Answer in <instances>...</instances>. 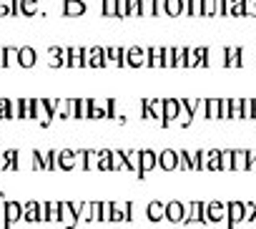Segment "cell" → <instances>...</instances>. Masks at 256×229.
Returning a JSON list of instances; mask_svg holds the SVG:
<instances>
[{
  "label": "cell",
  "instance_id": "cell-20",
  "mask_svg": "<svg viewBox=\"0 0 256 229\" xmlns=\"http://www.w3.org/2000/svg\"><path fill=\"white\" fill-rule=\"evenodd\" d=\"M164 13L178 18L181 13H186V0H164Z\"/></svg>",
  "mask_w": 256,
  "mask_h": 229
},
{
  "label": "cell",
  "instance_id": "cell-46",
  "mask_svg": "<svg viewBox=\"0 0 256 229\" xmlns=\"http://www.w3.org/2000/svg\"><path fill=\"white\" fill-rule=\"evenodd\" d=\"M244 16L256 18V0H246V6H244Z\"/></svg>",
  "mask_w": 256,
  "mask_h": 229
},
{
  "label": "cell",
  "instance_id": "cell-23",
  "mask_svg": "<svg viewBox=\"0 0 256 229\" xmlns=\"http://www.w3.org/2000/svg\"><path fill=\"white\" fill-rule=\"evenodd\" d=\"M123 159H126V169L138 174V149H123Z\"/></svg>",
  "mask_w": 256,
  "mask_h": 229
},
{
  "label": "cell",
  "instance_id": "cell-22",
  "mask_svg": "<svg viewBox=\"0 0 256 229\" xmlns=\"http://www.w3.org/2000/svg\"><path fill=\"white\" fill-rule=\"evenodd\" d=\"M46 221L48 224L60 221V201H46Z\"/></svg>",
  "mask_w": 256,
  "mask_h": 229
},
{
  "label": "cell",
  "instance_id": "cell-9",
  "mask_svg": "<svg viewBox=\"0 0 256 229\" xmlns=\"http://www.w3.org/2000/svg\"><path fill=\"white\" fill-rule=\"evenodd\" d=\"M38 63V51L33 46H20L18 48V66L20 68H33Z\"/></svg>",
  "mask_w": 256,
  "mask_h": 229
},
{
  "label": "cell",
  "instance_id": "cell-7",
  "mask_svg": "<svg viewBox=\"0 0 256 229\" xmlns=\"http://www.w3.org/2000/svg\"><path fill=\"white\" fill-rule=\"evenodd\" d=\"M126 66H131V68H141V66H146V48H141V46L126 48Z\"/></svg>",
  "mask_w": 256,
  "mask_h": 229
},
{
  "label": "cell",
  "instance_id": "cell-35",
  "mask_svg": "<svg viewBox=\"0 0 256 229\" xmlns=\"http://www.w3.org/2000/svg\"><path fill=\"white\" fill-rule=\"evenodd\" d=\"M231 159H234V149H221V154H218L221 171H228V169H231Z\"/></svg>",
  "mask_w": 256,
  "mask_h": 229
},
{
  "label": "cell",
  "instance_id": "cell-43",
  "mask_svg": "<svg viewBox=\"0 0 256 229\" xmlns=\"http://www.w3.org/2000/svg\"><path fill=\"white\" fill-rule=\"evenodd\" d=\"M164 66L174 68V48H164Z\"/></svg>",
  "mask_w": 256,
  "mask_h": 229
},
{
  "label": "cell",
  "instance_id": "cell-41",
  "mask_svg": "<svg viewBox=\"0 0 256 229\" xmlns=\"http://www.w3.org/2000/svg\"><path fill=\"white\" fill-rule=\"evenodd\" d=\"M231 119H241V98H231Z\"/></svg>",
  "mask_w": 256,
  "mask_h": 229
},
{
  "label": "cell",
  "instance_id": "cell-19",
  "mask_svg": "<svg viewBox=\"0 0 256 229\" xmlns=\"http://www.w3.org/2000/svg\"><path fill=\"white\" fill-rule=\"evenodd\" d=\"M86 0H70V3H63V16L66 18H76V16H83L86 13Z\"/></svg>",
  "mask_w": 256,
  "mask_h": 229
},
{
  "label": "cell",
  "instance_id": "cell-15",
  "mask_svg": "<svg viewBox=\"0 0 256 229\" xmlns=\"http://www.w3.org/2000/svg\"><path fill=\"white\" fill-rule=\"evenodd\" d=\"M0 66H3V68L18 66V46H6V48H0Z\"/></svg>",
  "mask_w": 256,
  "mask_h": 229
},
{
  "label": "cell",
  "instance_id": "cell-36",
  "mask_svg": "<svg viewBox=\"0 0 256 229\" xmlns=\"http://www.w3.org/2000/svg\"><path fill=\"white\" fill-rule=\"evenodd\" d=\"M218 119H231V98H221V103H218Z\"/></svg>",
  "mask_w": 256,
  "mask_h": 229
},
{
  "label": "cell",
  "instance_id": "cell-5",
  "mask_svg": "<svg viewBox=\"0 0 256 229\" xmlns=\"http://www.w3.org/2000/svg\"><path fill=\"white\" fill-rule=\"evenodd\" d=\"M156 166H161L164 171L178 169V154H176V149H164L161 154H156Z\"/></svg>",
  "mask_w": 256,
  "mask_h": 229
},
{
  "label": "cell",
  "instance_id": "cell-18",
  "mask_svg": "<svg viewBox=\"0 0 256 229\" xmlns=\"http://www.w3.org/2000/svg\"><path fill=\"white\" fill-rule=\"evenodd\" d=\"M58 169H63V171L76 169V151L73 149H60L58 151Z\"/></svg>",
  "mask_w": 256,
  "mask_h": 229
},
{
  "label": "cell",
  "instance_id": "cell-28",
  "mask_svg": "<svg viewBox=\"0 0 256 229\" xmlns=\"http://www.w3.org/2000/svg\"><path fill=\"white\" fill-rule=\"evenodd\" d=\"M98 171H110V149H98Z\"/></svg>",
  "mask_w": 256,
  "mask_h": 229
},
{
  "label": "cell",
  "instance_id": "cell-48",
  "mask_svg": "<svg viewBox=\"0 0 256 229\" xmlns=\"http://www.w3.org/2000/svg\"><path fill=\"white\" fill-rule=\"evenodd\" d=\"M3 206H6V194L0 191V214H3Z\"/></svg>",
  "mask_w": 256,
  "mask_h": 229
},
{
  "label": "cell",
  "instance_id": "cell-17",
  "mask_svg": "<svg viewBox=\"0 0 256 229\" xmlns=\"http://www.w3.org/2000/svg\"><path fill=\"white\" fill-rule=\"evenodd\" d=\"M60 221L66 224V229H76L78 216H76V211H73L70 201H60Z\"/></svg>",
  "mask_w": 256,
  "mask_h": 229
},
{
  "label": "cell",
  "instance_id": "cell-30",
  "mask_svg": "<svg viewBox=\"0 0 256 229\" xmlns=\"http://www.w3.org/2000/svg\"><path fill=\"white\" fill-rule=\"evenodd\" d=\"M246 0H226V13L228 16H244Z\"/></svg>",
  "mask_w": 256,
  "mask_h": 229
},
{
  "label": "cell",
  "instance_id": "cell-27",
  "mask_svg": "<svg viewBox=\"0 0 256 229\" xmlns=\"http://www.w3.org/2000/svg\"><path fill=\"white\" fill-rule=\"evenodd\" d=\"M18 11L23 16H36L38 13V0H18Z\"/></svg>",
  "mask_w": 256,
  "mask_h": 229
},
{
  "label": "cell",
  "instance_id": "cell-40",
  "mask_svg": "<svg viewBox=\"0 0 256 229\" xmlns=\"http://www.w3.org/2000/svg\"><path fill=\"white\" fill-rule=\"evenodd\" d=\"M116 18H128V0H116Z\"/></svg>",
  "mask_w": 256,
  "mask_h": 229
},
{
  "label": "cell",
  "instance_id": "cell-49",
  "mask_svg": "<svg viewBox=\"0 0 256 229\" xmlns=\"http://www.w3.org/2000/svg\"><path fill=\"white\" fill-rule=\"evenodd\" d=\"M3 166H6V159H3V154H0V171H3Z\"/></svg>",
  "mask_w": 256,
  "mask_h": 229
},
{
  "label": "cell",
  "instance_id": "cell-42",
  "mask_svg": "<svg viewBox=\"0 0 256 229\" xmlns=\"http://www.w3.org/2000/svg\"><path fill=\"white\" fill-rule=\"evenodd\" d=\"M100 221H110V201H100Z\"/></svg>",
  "mask_w": 256,
  "mask_h": 229
},
{
  "label": "cell",
  "instance_id": "cell-45",
  "mask_svg": "<svg viewBox=\"0 0 256 229\" xmlns=\"http://www.w3.org/2000/svg\"><path fill=\"white\" fill-rule=\"evenodd\" d=\"M204 16H216V3H214V0H204Z\"/></svg>",
  "mask_w": 256,
  "mask_h": 229
},
{
  "label": "cell",
  "instance_id": "cell-21",
  "mask_svg": "<svg viewBox=\"0 0 256 229\" xmlns=\"http://www.w3.org/2000/svg\"><path fill=\"white\" fill-rule=\"evenodd\" d=\"M246 164H248V156H246V149H234V159H231V169H236V171H246Z\"/></svg>",
  "mask_w": 256,
  "mask_h": 229
},
{
  "label": "cell",
  "instance_id": "cell-1",
  "mask_svg": "<svg viewBox=\"0 0 256 229\" xmlns=\"http://www.w3.org/2000/svg\"><path fill=\"white\" fill-rule=\"evenodd\" d=\"M20 219H23V201H18V199L6 201V206H3V229H13Z\"/></svg>",
  "mask_w": 256,
  "mask_h": 229
},
{
  "label": "cell",
  "instance_id": "cell-37",
  "mask_svg": "<svg viewBox=\"0 0 256 229\" xmlns=\"http://www.w3.org/2000/svg\"><path fill=\"white\" fill-rule=\"evenodd\" d=\"M254 111V98H241V119H251Z\"/></svg>",
  "mask_w": 256,
  "mask_h": 229
},
{
  "label": "cell",
  "instance_id": "cell-11",
  "mask_svg": "<svg viewBox=\"0 0 256 229\" xmlns=\"http://www.w3.org/2000/svg\"><path fill=\"white\" fill-rule=\"evenodd\" d=\"M86 66H90V68H103V66H106V51H103L100 46L86 48Z\"/></svg>",
  "mask_w": 256,
  "mask_h": 229
},
{
  "label": "cell",
  "instance_id": "cell-16",
  "mask_svg": "<svg viewBox=\"0 0 256 229\" xmlns=\"http://www.w3.org/2000/svg\"><path fill=\"white\" fill-rule=\"evenodd\" d=\"M146 66H151V68H164V48H161V46L146 48Z\"/></svg>",
  "mask_w": 256,
  "mask_h": 229
},
{
  "label": "cell",
  "instance_id": "cell-2",
  "mask_svg": "<svg viewBox=\"0 0 256 229\" xmlns=\"http://www.w3.org/2000/svg\"><path fill=\"white\" fill-rule=\"evenodd\" d=\"M198 221L206 224V201H188L184 224H198Z\"/></svg>",
  "mask_w": 256,
  "mask_h": 229
},
{
  "label": "cell",
  "instance_id": "cell-50",
  "mask_svg": "<svg viewBox=\"0 0 256 229\" xmlns=\"http://www.w3.org/2000/svg\"><path fill=\"white\" fill-rule=\"evenodd\" d=\"M63 3H70V0H63Z\"/></svg>",
  "mask_w": 256,
  "mask_h": 229
},
{
  "label": "cell",
  "instance_id": "cell-12",
  "mask_svg": "<svg viewBox=\"0 0 256 229\" xmlns=\"http://www.w3.org/2000/svg\"><path fill=\"white\" fill-rule=\"evenodd\" d=\"M40 204L43 201H26L23 204V221H28V224H36V221H40Z\"/></svg>",
  "mask_w": 256,
  "mask_h": 229
},
{
  "label": "cell",
  "instance_id": "cell-24",
  "mask_svg": "<svg viewBox=\"0 0 256 229\" xmlns=\"http://www.w3.org/2000/svg\"><path fill=\"white\" fill-rule=\"evenodd\" d=\"M123 169H126L123 149H110V171H123Z\"/></svg>",
  "mask_w": 256,
  "mask_h": 229
},
{
  "label": "cell",
  "instance_id": "cell-13",
  "mask_svg": "<svg viewBox=\"0 0 256 229\" xmlns=\"http://www.w3.org/2000/svg\"><path fill=\"white\" fill-rule=\"evenodd\" d=\"M146 216H148V221H161V219H166V201H158V199L148 201Z\"/></svg>",
  "mask_w": 256,
  "mask_h": 229
},
{
  "label": "cell",
  "instance_id": "cell-44",
  "mask_svg": "<svg viewBox=\"0 0 256 229\" xmlns=\"http://www.w3.org/2000/svg\"><path fill=\"white\" fill-rule=\"evenodd\" d=\"M246 156H248V164H246V171H256V149H251V151H246Z\"/></svg>",
  "mask_w": 256,
  "mask_h": 229
},
{
  "label": "cell",
  "instance_id": "cell-3",
  "mask_svg": "<svg viewBox=\"0 0 256 229\" xmlns=\"http://www.w3.org/2000/svg\"><path fill=\"white\" fill-rule=\"evenodd\" d=\"M151 169H156V151L154 149H138V179H144Z\"/></svg>",
  "mask_w": 256,
  "mask_h": 229
},
{
  "label": "cell",
  "instance_id": "cell-34",
  "mask_svg": "<svg viewBox=\"0 0 256 229\" xmlns=\"http://www.w3.org/2000/svg\"><path fill=\"white\" fill-rule=\"evenodd\" d=\"M138 16H156V0H141L138 3Z\"/></svg>",
  "mask_w": 256,
  "mask_h": 229
},
{
  "label": "cell",
  "instance_id": "cell-25",
  "mask_svg": "<svg viewBox=\"0 0 256 229\" xmlns=\"http://www.w3.org/2000/svg\"><path fill=\"white\" fill-rule=\"evenodd\" d=\"M88 119H108L106 116V101L90 98V113H88Z\"/></svg>",
  "mask_w": 256,
  "mask_h": 229
},
{
  "label": "cell",
  "instance_id": "cell-31",
  "mask_svg": "<svg viewBox=\"0 0 256 229\" xmlns=\"http://www.w3.org/2000/svg\"><path fill=\"white\" fill-rule=\"evenodd\" d=\"M218 103L221 98H206V119H218Z\"/></svg>",
  "mask_w": 256,
  "mask_h": 229
},
{
  "label": "cell",
  "instance_id": "cell-29",
  "mask_svg": "<svg viewBox=\"0 0 256 229\" xmlns=\"http://www.w3.org/2000/svg\"><path fill=\"white\" fill-rule=\"evenodd\" d=\"M218 154H221V149H208V161H206V169H208V171H221Z\"/></svg>",
  "mask_w": 256,
  "mask_h": 229
},
{
  "label": "cell",
  "instance_id": "cell-6",
  "mask_svg": "<svg viewBox=\"0 0 256 229\" xmlns=\"http://www.w3.org/2000/svg\"><path fill=\"white\" fill-rule=\"evenodd\" d=\"M226 219V204L224 201H206V224H216Z\"/></svg>",
  "mask_w": 256,
  "mask_h": 229
},
{
  "label": "cell",
  "instance_id": "cell-26",
  "mask_svg": "<svg viewBox=\"0 0 256 229\" xmlns=\"http://www.w3.org/2000/svg\"><path fill=\"white\" fill-rule=\"evenodd\" d=\"M18 0H0V18L6 16H18Z\"/></svg>",
  "mask_w": 256,
  "mask_h": 229
},
{
  "label": "cell",
  "instance_id": "cell-4",
  "mask_svg": "<svg viewBox=\"0 0 256 229\" xmlns=\"http://www.w3.org/2000/svg\"><path fill=\"white\" fill-rule=\"evenodd\" d=\"M184 216H186V201H166V219L171 224H184Z\"/></svg>",
  "mask_w": 256,
  "mask_h": 229
},
{
  "label": "cell",
  "instance_id": "cell-10",
  "mask_svg": "<svg viewBox=\"0 0 256 229\" xmlns=\"http://www.w3.org/2000/svg\"><path fill=\"white\" fill-rule=\"evenodd\" d=\"M226 219H228V229L241 224L244 221V201H228L226 204Z\"/></svg>",
  "mask_w": 256,
  "mask_h": 229
},
{
  "label": "cell",
  "instance_id": "cell-32",
  "mask_svg": "<svg viewBox=\"0 0 256 229\" xmlns=\"http://www.w3.org/2000/svg\"><path fill=\"white\" fill-rule=\"evenodd\" d=\"M176 154H178V169H184V171H191V169H194V161H191V151L181 149V151H176Z\"/></svg>",
  "mask_w": 256,
  "mask_h": 229
},
{
  "label": "cell",
  "instance_id": "cell-8",
  "mask_svg": "<svg viewBox=\"0 0 256 229\" xmlns=\"http://www.w3.org/2000/svg\"><path fill=\"white\" fill-rule=\"evenodd\" d=\"M178 111H181V98H164V124L161 126H168L171 121H176Z\"/></svg>",
  "mask_w": 256,
  "mask_h": 229
},
{
  "label": "cell",
  "instance_id": "cell-47",
  "mask_svg": "<svg viewBox=\"0 0 256 229\" xmlns=\"http://www.w3.org/2000/svg\"><path fill=\"white\" fill-rule=\"evenodd\" d=\"M216 3V16H228L226 13V0H214Z\"/></svg>",
  "mask_w": 256,
  "mask_h": 229
},
{
  "label": "cell",
  "instance_id": "cell-33",
  "mask_svg": "<svg viewBox=\"0 0 256 229\" xmlns=\"http://www.w3.org/2000/svg\"><path fill=\"white\" fill-rule=\"evenodd\" d=\"M186 13L188 16H204V0H186Z\"/></svg>",
  "mask_w": 256,
  "mask_h": 229
},
{
  "label": "cell",
  "instance_id": "cell-39",
  "mask_svg": "<svg viewBox=\"0 0 256 229\" xmlns=\"http://www.w3.org/2000/svg\"><path fill=\"white\" fill-rule=\"evenodd\" d=\"M33 169L36 171H46V161H43V151H33Z\"/></svg>",
  "mask_w": 256,
  "mask_h": 229
},
{
  "label": "cell",
  "instance_id": "cell-14",
  "mask_svg": "<svg viewBox=\"0 0 256 229\" xmlns=\"http://www.w3.org/2000/svg\"><path fill=\"white\" fill-rule=\"evenodd\" d=\"M103 51H106V66H108V63L126 66V48H120V46H108V48H103Z\"/></svg>",
  "mask_w": 256,
  "mask_h": 229
},
{
  "label": "cell",
  "instance_id": "cell-38",
  "mask_svg": "<svg viewBox=\"0 0 256 229\" xmlns=\"http://www.w3.org/2000/svg\"><path fill=\"white\" fill-rule=\"evenodd\" d=\"M100 3H103V16L106 18H116V0H100Z\"/></svg>",
  "mask_w": 256,
  "mask_h": 229
}]
</instances>
